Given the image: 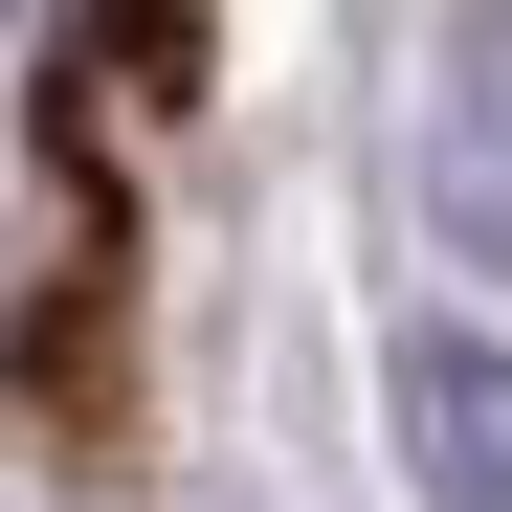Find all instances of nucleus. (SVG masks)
Returning <instances> with one entry per match:
<instances>
[{"instance_id": "f257e3e1", "label": "nucleus", "mask_w": 512, "mask_h": 512, "mask_svg": "<svg viewBox=\"0 0 512 512\" xmlns=\"http://www.w3.org/2000/svg\"><path fill=\"white\" fill-rule=\"evenodd\" d=\"M401 468L423 512H512V334H401Z\"/></svg>"}, {"instance_id": "f03ea898", "label": "nucleus", "mask_w": 512, "mask_h": 512, "mask_svg": "<svg viewBox=\"0 0 512 512\" xmlns=\"http://www.w3.org/2000/svg\"><path fill=\"white\" fill-rule=\"evenodd\" d=\"M446 223H468V245H512V90H490V23L446 45Z\"/></svg>"}, {"instance_id": "7ed1b4c3", "label": "nucleus", "mask_w": 512, "mask_h": 512, "mask_svg": "<svg viewBox=\"0 0 512 512\" xmlns=\"http://www.w3.org/2000/svg\"><path fill=\"white\" fill-rule=\"evenodd\" d=\"M0 23H23V0H0Z\"/></svg>"}]
</instances>
